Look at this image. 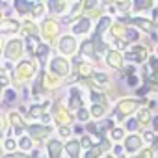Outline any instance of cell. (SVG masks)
Masks as SVG:
<instances>
[{
    "label": "cell",
    "mask_w": 158,
    "mask_h": 158,
    "mask_svg": "<svg viewBox=\"0 0 158 158\" xmlns=\"http://www.w3.org/2000/svg\"><path fill=\"white\" fill-rule=\"evenodd\" d=\"M86 101H88V91H86L82 86H78V84H71V86H67L65 102H67V106H69V110H71L73 114H76L78 110L86 108V106H88Z\"/></svg>",
    "instance_id": "7"
},
{
    "label": "cell",
    "mask_w": 158,
    "mask_h": 158,
    "mask_svg": "<svg viewBox=\"0 0 158 158\" xmlns=\"http://www.w3.org/2000/svg\"><path fill=\"white\" fill-rule=\"evenodd\" d=\"M141 78H143V84H147L151 88V91L158 95V71H151L149 74H145Z\"/></svg>",
    "instance_id": "34"
},
{
    "label": "cell",
    "mask_w": 158,
    "mask_h": 158,
    "mask_svg": "<svg viewBox=\"0 0 158 158\" xmlns=\"http://www.w3.org/2000/svg\"><path fill=\"white\" fill-rule=\"evenodd\" d=\"M6 156V151H4V145H2V141H0V158H4Z\"/></svg>",
    "instance_id": "51"
},
{
    "label": "cell",
    "mask_w": 158,
    "mask_h": 158,
    "mask_svg": "<svg viewBox=\"0 0 158 158\" xmlns=\"http://www.w3.org/2000/svg\"><path fill=\"white\" fill-rule=\"evenodd\" d=\"M56 136L61 139V141H67L71 138H74V132H73V127H61V128H56Z\"/></svg>",
    "instance_id": "42"
},
{
    "label": "cell",
    "mask_w": 158,
    "mask_h": 158,
    "mask_svg": "<svg viewBox=\"0 0 158 158\" xmlns=\"http://www.w3.org/2000/svg\"><path fill=\"white\" fill-rule=\"evenodd\" d=\"M11 8H13V13L17 15V19H21V21L30 19V15H32V0H13Z\"/></svg>",
    "instance_id": "25"
},
{
    "label": "cell",
    "mask_w": 158,
    "mask_h": 158,
    "mask_svg": "<svg viewBox=\"0 0 158 158\" xmlns=\"http://www.w3.org/2000/svg\"><path fill=\"white\" fill-rule=\"evenodd\" d=\"M151 56H152V48L145 41H141L138 45H130V48L125 52L127 63H132V65H147Z\"/></svg>",
    "instance_id": "10"
},
{
    "label": "cell",
    "mask_w": 158,
    "mask_h": 158,
    "mask_svg": "<svg viewBox=\"0 0 158 158\" xmlns=\"http://www.w3.org/2000/svg\"><path fill=\"white\" fill-rule=\"evenodd\" d=\"M125 82H127V88H130V89H138V88L143 86V78H141V74H134V76L125 78Z\"/></svg>",
    "instance_id": "41"
},
{
    "label": "cell",
    "mask_w": 158,
    "mask_h": 158,
    "mask_svg": "<svg viewBox=\"0 0 158 158\" xmlns=\"http://www.w3.org/2000/svg\"><path fill=\"white\" fill-rule=\"evenodd\" d=\"M78 56H82L86 61H89V63H93V65L102 63V58L99 56V50H97V43H95L91 37H86V39H82V41H80Z\"/></svg>",
    "instance_id": "12"
},
{
    "label": "cell",
    "mask_w": 158,
    "mask_h": 158,
    "mask_svg": "<svg viewBox=\"0 0 158 158\" xmlns=\"http://www.w3.org/2000/svg\"><path fill=\"white\" fill-rule=\"evenodd\" d=\"M45 152H47L45 158H63V154H65V141H61L58 136L50 138L45 143Z\"/></svg>",
    "instance_id": "23"
},
{
    "label": "cell",
    "mask_w": 158,
    "mask_h": 158,
    "mask_svg": "<svg viewBox=\"0 0 158 158\" xmlns=\"http://www.w3.org/2000/svg\"><path fill=\"white\" fill-rule=\"evenodd\" d=\"M136 119H138V123L141 125V128L145 130V128H151V123H152V117H154V114L147 108V106H143L136 115H134Z\"/></svg>",
    "instance_id": "31"
},
{
    "label": "cell",
    "mask_w": 158,
    "mask_h": 158,
    "mask_svg": "<svg viewBox=\"0 0 158 158\" xmlns=\"http://www.w3.org/2000/svg\"><path fill=\"white\" fill-rule=\"evenodd\" d=\"M52 101H43V102H32L28 106V123H37L45 114L50 112Z\"/></svg>",
    "instance_id": "21"
},
{
    "label": "cell",
    "mask_w": 158,
    "mask_h": 158,
    "mask_svg": "<svg viewBox=\"0 0 158 158\" xmlns=\"http://www.w3.org/2000/svg\"><path fill=\"white\" fill-rule=\"evenodd\" d=\"M47 71H48L50 74L61 78V80L69 82V78H71L73 73H74V67H73V61H71L69 58H63V56H60V54H54V56L50 58L48 65H47Z\"/></svg>",
    "instance_id": "6"
},
{
    "label": "cell",
    "mask_w": 158,
    "mask_h": 158,
    "mask_svg": "<svg viewBox=\"0 0 158 158\" xmlns=\"http://www.w3.org/2000/svg\"><path fill=\"white\" fill-rule=\"evenodd\" d=\"M41 67L39 63L34 60V58H24L21 60L19 63H15V69L10 73L11 76V88L15 89H23V88H28L32 86V82L35 80V76L39 74Z\"/></svg>",
    "instance_id": "2"
},
{
    "label": "cell",
    "mask_w": 158,
    "mask_h": 158,
    "mask_svg": "<svg viewBox=\"0 0 158 158\" xmlns=\"http://www.w3.org/2000/svg\"><path fill=\"white\" fill-rule=\"evenodd\" d=\"M134 158H156V152H154L149 145H145V147H143L136 156H134Z\"/></svg>",
    "instance_id": "44"
},
{
    "label": "cell",
    "mask_w": 158,
    "mask_h": 158,
    "mask_svg": "<svg viewBox=\"0 0 158 158\" xmlns=\"http://www.w3.org/2000/svg\"><path fill=\"white\" fill-rule=\"evenodd\" d=\"M2 71H4V69H2V61H0V73H2Z\"/></svg>",
    "instance_id": "54"
},
{
    "label": "cell",
    "mask_w": 158,
    "mask_h": 158,
    "mask_svg": "<svg viewBox=\"0 0 158 158\" xmlns=\"http://www.w3.org/2000/svg\"><path fill=\"white\" fill-rule=\"evenodd\" d=\"M84 17V0H74V2H71V10L69 13L61 19V24L63 26H71L73 23H76L78 19Z\"/></svg>",
    "instance_id": "24"
},
{
    "label": "cell",
    "mask_w": 158,
    "mask_h": 158,
    "mask_svg": "<svg viewBox=\"0 0 158 158\" xmlns=\"http://www.w3.org/2000/svg\"><path fill=\"white\" fill-rule=\"evenodd\" d=\"M88 108H89V114H91V119L93 121H97V123H102L104 119H108L110 117V104H88Z\"/></svg>",
    "instance_id": "26"
},
{
    "label": "cell",
    "mask_w": 158,
    "mask_h": 158,
    "mask_svg": "<svg viewBox=\"0 0 158 158\" xmlns=\"http://www.w3.org/2000/svg\"><path fill=\"white\" fill-rule=\"evenodd\" d=\"M50 115H52V125L54 128H61V127H73L76 123L74 114L69 110L65 97H54L52 99V106H50Z\"/></svg>",
    "instance_id": "3"
},
{
    "label": "cell",
    "mask_w": 158,
    "mask_h": 158,
    "mask_svg": "<svg viewBox=\"0 0 158 158\" xmlns=\"http://www.w3.org/2000/svg\"><path fill=\"white\" fill-rule=\"evenodd\" d=\"M110 139L114 141V143H123V139L127 138V130L123 128V127H115V128H112L110 130Z\"/></svg>",
    "instance_id": "38"
},
{
    "label": "cell",
    "mask_w": 158,
    "mask_h": 158,
    "mask_svg": "<svg viewBox=\"0 0 158 158\" xmlns=\"http://www.w3.org/2000/svg\"><path fill=\"white\" fill-rule=\"evenodd\" d=\"M4 17H8V15H6V11H4V10H2V8H0V21H2V19H4Z\"/></svg>",
    "instance_id": "52"
},
{
    "label": "cell",
    "mask_w": 158,
    "mask_h": 158,
    "mask_svg": "<svg viewBox=\"0 0 158 158\" xmlns=\"http://www.w3.org/2000/svg\"><path fill=\"white\" fill-rule=\"evenodd\" d=\"M156 112H158V110H156Z\"/></svg>",
    "instance_id": "57"
},
{
    "label": "cell",
    "mask_w": 158,
    "mask_h": 158,
    "mask_svg": "<svg viewBox=\"0 0 158 158\" xmlns=\"http://www.w3.org/2000/svg\"><path fill=\"white\" fill-rule=\"evenodd\" d=\"M102 63H104V67L106 69H110L112 73H123V69H125V65H127V60H125V54L123 52H119V50H115L114 47L108 50V54L102 58Z\"/></svg>",
    "instance_id": "13"
},
{
    "label": "cell",
    "mask_w": 158,
    "mask_h": 158,
    "mask_svg": "<svg viewBox=\"0 0 158 158\" xmlns=\"http://www.w3.org/2000/svg\"><path fill=\"white\" fill-rule=\"evenodd\" d=\"M17 145H19V151L21 152H32L37 145H35V141L28 136V134H24V136H21V138H17Z\"/></svg>",
    "instance_id": "33"
},
{
    "label": "cell",
    "mask_w": 158,
    "mask_h": 158,
    "mask_svg": "<svg viewBox=\"0 0 158 158\" xmlns=\"http://www.w3.org/2000/svg\"><path fill=\"white\" fill-rule=\"evenodd\" d=\"M52 56H54V47H50L48 43H39L35 47L34 54H32V58L39 63L41 69H47V65H48V61H50Z\"/></svg>",
    "instance_id": "20"
},
{
    "label": "cell",
    "mask_w": 158,
    "mask_h": 158,
    "mask_svg": "<svg viewBox=\"0 0 158 158\" xmlns=\"http://www.w3.org/2000/svg\"><path fill=\"white\" fill-rule=\"evenodd\" d=\"M74 117H76V123H80V125H88L89 121H93L88 106H86V108H82V110H78V112L74 114Z\"/></svg>",
    "instance_id": "39"
},
{
    "label": "cell",
    "mask_w": 158,
    "mask_h": 158,
    "mask_svg": "<svg viewBox=\"0 0 158 158\" xmlns=\"http://www.w3.org/2000/svg\"><path fill=\"white\" fill-rule=\"evenodd\" d=\"M147 101L149 99H138V97H121L114 102L112 106V112H110V119L117 125V127H123V123L130 117H134L143 106H147Z\"/></svg>",
    "instance_id": "1"
},
{
    "label": "cell",
    "mask_w": 158,
    "mask_h": 158,
    "mask_svg": "<svg viewBox=\"0 0 158 158\" xmlns=\"http://www.w3.org/2000/svg\"><path fill=\"white\" fill-rule=\"evenodd\" d=\"M125 41H127L128 45H138V43H141V41H143V34H141L139 30H136V28L128 26L127 35H125Z\"/></svg>",
    "instance_id": "35"
},
{
    "label": "cell",
    "mask_w": 158,
    "mask_h": 158,
    "mask_svg": "<svg viewBox=\"0 0 158 158\" xmlns=\"http://www.w3.org/2000/svg\"><path fill=\"white\" fill-rule=\"evenodd\" d=\"M4 61H10V63H19L21 60L28 58L26 54V43L21 39V37H11V39H6L4 43V54H2Z\"/></svg>",
    "instance_id": "5"
},
{
    "label": "cell",
    "mask_w": 158,
    "mask_h": 158,
    "mask_svg": "<svg viewBox=\"0 0 158 158\" xmlns=\"http://www.w3.org/2000/svg\"><path fill=\"white\" fill-rule=\"evenodd\" d=\"M21 24H23V21L17 19V17H11V15L4 17L2 21H0V37H8V39L19 37Z\"/></svg>",
    "instance_id": "14"
},
{
    "label": "cell",
    "mask_w": 158,
    "mask_h": 158,
    "mask_svg": "<svg viewBox=\"0 0 158 158\" xmlns=\"http://www.w3.org/2000/svg\"><path fill=\"white\" fill-rule=\"evenodd\" d=\"M80 143H82V149H84V152H86V151H89L97 141H95V138H91L89 134H84V136L80 138Z\"/></svg>",
    "instance_id": "43"
},
{
    "label": "cell",
    "mask_w": 158,
    "mask_h": 158,
    "mask_svg": "<svg viewBox=\"0 0 158 158\" xmlns=\"http://www.w3.org/2000/svg\"><path fill=\"white\" fill-rule=\"evenodd\" d=\"M73 132H74V138H82L86 134V127L80 125V123H74L73 125Z\"/></svg>",
    "instance_id": "47"
},
{
    "label": "cell",
    "mask_w": 158,
    "mask_h": 158,
    "mask_svg": "<svg viewBox=\"0 0 158 158\" xmlns=\"http://www.w3.org/2000/svg\"><path fill=\"white\" fill-rule=\"evenodd\" d=\"M151 130H152L154 134H158V114L152 117V123H151Z\"/></svg>",
    "instance_id": "48"
},
{
    "label": "cell",
    "mask_w": 158,
    "mask_h": 158,
    "mask_svg": "<svg viewBox=\"0 0 158 158\" xmlns=\"http://www.w3.org/2000/svg\"><path fill=\"white\" fill-rule=\"evenodd\" d=\"M141 138H143V141H145V145H147V143L151 145V143H152V139L156 138V134H154V132H152L151 128H145V130L141 132Z\"/></svg>",
    "instance_id": "46"
},
{
    "label": "cell",
    "mask_w": 158,
    "mask_h": 158,
    "mask_svg": "<svg viewBox=\"0 0 158 158\" xmlns=\"http://www.w3.org/2000/svg\"><path fill=\"white\" fill-rule=\"evenodd\" d=\"M0 88L2 89H8V88H11V76H10V73H0Z\"/></svg>",
    "instance_id": "45"
},
{
    "label": "cell",
    "mask_w": 158,
    "mask_h": 158,
    "mask_svg": "<svg viewBox=\"0 0 158 158\" xmlns=\"http://www.w3.org/2000/svg\"><path fill=\"white\" fill-rule=\"evenodd\" d=\"M8 119H10V127H11L15 138H21V136L26 134L30 123H28V119L24 115H21L17 110H8Z\"/></svg>",
    "instance_id": "15"
},
{
    "label": "cell",
    "mask_w": 158,
    "mask_h": 158,
    "mask_svg": "<svg viewBox=\"0 0 158 158\" xmlns=\"http://www.w3.org/2000/svg\"><path fill=\"white\" fill-rule=\"evenodd\" d=\"M93 21L91 19H88V17H82V19H78L76 23H73L71 26H69V34H73L74 37H89L91 35V32H93Z\"/></svg>",
    "instance_id": "16"
},
{
    "label": "cell",
    "mask_w": 158,
    "mask_h": 158,
    "mask_svg": "<svg viewBox=\"0 0 158 158\" xmlns=\"http://www.w3.org/2000/svg\"><path fill=\"white\" fill-rule=\"evenodd\" d=\"M78 48H80V39L74 37V35L69 34V32H65V34L58 39V43H56V47H54L56 54H60V56H63V58H69V60H73L74 56H78Z\"/></svg>",
    "instance_id": "9"
},
{
    "label": "cell",
    "mask_w": 158,
    "mask_h": 158,
    "mask_svg": "<svg viewBox=\"0 0 158 158\" xmlns=\"http://www.w3.org/2000/svg\"><path fill=\"white\" fill-rule=\"evenodd\" d=\"M106 4L99 2V0H84V17L91 19L93 23H97L101 17L106 15Z\"/></svg>",
    "instance_id": "17"
},
{
    "label": "cell",
    "mask_w": 158,
    "mask_h": 158,
    "mask_svg": "<svg viewBox=\"0 0 158 158\" xmlns=\"http://www.w3.org/2000/svg\"><path fill=\"white\" fill-rule=\"evenodd\" d=\"M19 99H21V91L15 89V88H8V89H4V93H2V104H4V106L19 104Z\"/></svg>",
    "instance_id": "30"
},
{
    "label": "cell",
    "mask_w": 158,
    "mask_h": 158,
    "mask_svg": "<svg viewBox=\"0 0 158 158\" xmlns=\"http://www.w3.org/2000/svg\"><path fill=\"white\" fill-rule=\"evenodd\" d=\"M4 43H6V41L0 37V58H2V54H4Z\"/></svg>",
    "instance_id": "50"
},
{
    "label": "cell",
    "mask_w": 158,
    "mask_h": 158,
    "mask_svg": "<svg viewBox=\"0 0 158 158\" xmlns=\"http://www.w3.org/2000/svg\"><path fill=\"white\" fill-rule=\"evenodd\" d=\"M121 145H123L127 156H136V154L145 147V141H143L141 134H127V138L123 139Z\"/></svg>",
    "instance_id": "18"
},
{
    "label": "cell",
    "mask_w": 158,
    "mask_h": 158,
    "mask_svg": "<svg viewBox=\"0 0 158 158\" xmlns=\"http://www.w3.org/2000/svg\"><path fill=\"white\" fill-rule=\"evenodd\" d=\"M156 10H158V4H156Z\"/></svg>",
    "instance_id": "56"
},
{
    "label": "cell",
    "mask_w": 158,
    "mask_h": 158,
    "mask_svg": "<svg viewBox=\"0 0 158 158\" xmlns=\"http://www.w3.org/2000/svg\"><path fill=\"white\" fill-rule=\"evenodd\" d=\"M149 147H151V149H152V151H154V152H158V134H156V138H154V139H152V143H151V145H149Z\"/></svg>",
    "instance_id": "49"
},
{
    "label": "cell",
    "mask_w": 158,
    "mask_h": 158,
    "mask_svg": "<svg viewBox=\"0 0 158 158\" xmlns=\"http://www.w3.org/2000/svg\"><path fill=\"white\" fill-rule=\"evenodd\" d=\"M127 30H128V24L123 23L121 19H114L110 30H108V35H106V41L110 45H114L115 41H125V35H127Z\"/></svg>",
    "instance_id": "19"
},
{
    "label": "cell",
    "mask_w": 158,
    "mask_h": 158,
    "mask_svg": "<svg viewBox=\"0 0 158 158\" xmlns=\"http://www.w3.org/2000/svg\"><path fill=\"white\" fill-rule=\"evenodd\" d=\"M71 10V2L69 0H48L47 2V13L56 17V19H63Z\"/></svg>",
    "instance_id": "22"
},
{
    "label": "cell",
    "mask_w": 158,
    "mask_h": 158,
    "mask_svg": "<svg viewBox=\"0 0 158 158\" xmlns=\"http://www.w3.org/2000/svg\"><path fill=\"white\" fill-rule=\"evenodd\" d=\"M2 145H4V151L6 152H17L19 151V145H17V138L15 136H8L2 141Z\"/></svg>",
    "instance_id": "40"
},
{
    "label": "cell",
    "mask_w": 158,
    "mask_h": 158,
    "mask_svg": "<svg viewBox=\"0 0 158 158\" xmlns=\"http://www.w3.org/2000/svg\"><path fill=\"white\" fill-rule=\"evenodd\" d=\"M8 136H13V130L10 127V119H8V112L0 110V141H4Z\"/></svg>",
    "instance_id": "32"
},
{
    "label": "cell",
    "mask_w": 158,
    "mask_h": 158,
    "mask_svg": "<svg viewBox=\"0 0 158 158\" xmlns=\"http://www.w3.org/2000/svg\"><path fill=\"white\" fill-rule=\"evenodd\" d=\"M54 132H56V128H54V125H43V123H30L28 125V130H26V134L35 141V145L39 147V145H43L45 147V143L50 139V138H54Z\"/></svg>",
    "instance_id": "11"
},
{
    "label": "cell",
    "mask_w": 158,
    "mask_h": 158,
    "mask_svg": "<svg viewBox=\"0 0 158 158\" xmlns=\"http://www.w3.org/2000/svg\"><path fill=\"white\" fill-rule=\"evenodd\" d=\"M47 15H48L47 13V2H43V0H32V15H30V19L39 23Z\"/></svg>",
    "instance_id": "29"
},
{
    "label": "cell",
    "mask_w": 158,
    "mask_h": 158,
    "mask_svg": "<svg viewBox=\"0 0 158 158\" xmlns=\"http://www.w3.org/2000/svg\"><path fill=\"white\" fill-rule=\"evenodd\" d=\"M86 127V134H89L91 138H95V141L101 138V134H102V128H101V123H97V121H89L88 125H84Z\"/></svg>",
    "instance_id": "37"
},
{
    "label": "cell",
    "mask_w": 158,
    "mask_h": 158,
    "mask_svg": "<svg viewBox=\"0 0 158 158\" xmlns=\"http://www.w3.org/2000/svg\"><path fill=\"white\" fill-rule=\"evenodd\" d=\"M39 34H41L43 43H48L50 47H56L58 39L65 34V32H63L61 19H56V17H52V15H47L45 19L39 21Z\"/></svg>",
    "instance_id": "4"
},
{
    "label": "cell",
    "mask_w": 158,
    "mask_h": 158,
    "mask_svg": "<svg viewBox=\"0 0 158 158\" xmlns=\"http://www.w3.org/2000/svg\"><path fill=\"white\" fill-rule=\"evenodd\" d=\"M117 19H121L128 26L139 30L143 35H154V34H158V23H154L151 17H145V15H128V17H117Z\"/></svg>",
    "instance_id": "8"
},
{
    "label": "cell",
    "mask_w": 158,
    "mask_h": 158,
    "mask_svg": "<svg viewBox=\"0 0 158 158\" xmlns=\"http://www.w3.org/2000/svg\"><path fill=\"white\" fill-rule=\"evenodd\" d=\"M2 93H4V89L0 88V104H2Z\"/></svg>",
    "instance_id": "53"
},
{
    "label": "cell",
    "mask_w": 158,
    "mask_h": 158,
    "mask_svg": "<svg viewBox=\"0 0 158 158\" xmlns=\"http://www.w3.org/2000/svg\"><path fill=\"white\" fill-rule=\"evenodd\" d=\"M82 143L80 138H71L65 141V154L67 158H82Z\"/></svg>",
    "instance_id": "27"
},
{
    "label": "cell",
    "mask_w": 158,
    "mask_h": 158,
    "mask_svg": "<svg viewBox=\"0 0 158 158\" xmlns=\"http://www.w3.org/2000/svg\"><path fill=\"white\" fill-rule=\"evenodd\" d=\"M158 2L154 0H132V15H143L145 11H152Z\"/></svg>",
    "instance_id": "28"
},
{
    "label": "cell",
    "mask_w": 158,
    "mask_h": 158,
    "mask_svg": "<svg viewBox=\"0 0 158 158\" xmlns=\"http://www.w3.org/2000/svg\"><path fill=\"white\" fill-rule=\"evenodd\" d=\"M123 158H134V156H127V154H125V156H123Z\"/></svg>",
    "instance_id": "55"
},
{
    "label": "cell",
    "mask_w": 158,
    "mask_h": 158,
    "mask_svg": "<svg viewBox=\"0 0 158 158\" xmlns=\"http://www.w3.org/2000/svg\"><path fill=\"white\" fill-rule=\"evenodd\" d=\"M123 128L127 130V134H141V132H143V128H141V125L138 123L136 117L127 119V121L123 123Z\"/></svg>",
    "instance_id": "36"
}]
</instances>
